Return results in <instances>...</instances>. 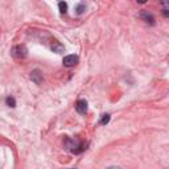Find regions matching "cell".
I'll return each instance as SVG.
<instances>
[{"instance_id":"cell-1","label":"cell","mask_w":169,"mask_h":169,"mask_svg":"<svg viewBox=\"0 0 169 169\" xmlns=\"http://www.w3.org/2000/svg\"><path fill=\"white\" fill-rule=\"evenodd\" d=\"M78 56H74V54H69V56H66V57H63V66H66V67H71V66H74V65H77L78 63Z\"/></svg>"},{"instance_id":"cell-9","label":"cell","mask_w":169,"mask_h":169,"mask_svg":"<svg viewBox=\"0 0 169 169\" xmlns=\"http://www.w3.org/2000/svg\"><path fill=\"white\" fill-rule=\"evenodd\" d=\"M5 102H7V104L9 107H15L16 106V100H15V98H12V96H8V98L5 99Z\"/></svg>"},{"instance_id":"cell-6","label":"cell","mask_w":169,"mask_h":169,"mask_svg":"<svg viewBox=\"0 0 169 169\" xmlns=\"http://www.w3.org/2000/svg\"><path fill=\"white\" fill-rule=\"evenodd\" d=\"M52 50L56 52V53H62V52L65 50V48H63V45L61 42L53 41V44H52Z\"/></svg>"},{"instance_id":"cell-3","label":"cell","mask_w":169,"mask_h":169,"mask_svg":"<svg viewBox=\"0 0 169 169\" xmlns=\"http://www.w3.org/2000/svg\"><path fill=\"white\" fill-rule=\"evenodd\" d=\"M31 79L36 84H41L42 83V81H44V77H42V73L38 69H36V70H33L31 73Z\"/></svg>"},{"instance_id":"cell-4","label":"cell","mask_w":169,"mask_h":169,"mask_svg":"<svg viewBox=\"0 0 169 169\" xmlns=\"http://www.w3.org/2000/svg\"><path fill=\"white\" fill-rule=\"evenodd\" d=\"M75 110H77V112H79V114H86L87 112V102L84 99H79L77 104H75Z\"/></svg>"},{"instance_id":"cell-7","label":"cell","mask_w":169,"mask_h":169,"mask_svg":"<svg viewBox=\"0 0 169 169\" xmlns=\"http://www.w3.org/2000/svg\"><path fill=\"white\" fill-rule=\"evenodd\" d=\"M58 8H59V12H61V13H66V11H67V3H65V2L58 3Z\"/></svg>"},{"instance_id":"cell-2","label":"cell","mask_w":169,"mask_h":169,"mask_svg":"<svg viewBox=\"0 0 169 169\" xmlns=\"http://www.w3.org/2000/svg\"><path fill=\"white\" fill-rule=\"evenodd\" d=\"M12 53H13L15 57L23 58V57H25V56H27L28 50H27V48L24 45H19V46H15L13 49H12Z\"/></svg>"},{"instance_id":"cell-12","label":"cell","mask_w":169,"mask_h":169,"mask_svg":"<svg viewBox=\"0 0 169 169\" xmlns=\"http://www.w3.org/2000/svg\"><path fill=\"white\" fill-rule=\"evenodd\" d=\"M69 169H75V168H69Z\"/></svg>"},{"instance_id":"cell-10","label":"cell","mask_w":169,"mask_h":169,"mask_svg":"<svg viewBox=\"0 0 169 169\" xmlns=\"http://www.w3.org/2000/svg\"><path fill=\"white\" fill-rule=\"evenodd\" d=\"M110 122V115L108 114H104L103 116H102V120H100V124H103V126H106V124Z\"/></svg>"},{"instance_id":"cell-5","label":"cell","mask_w":169,"mask_h":169,"mask_svg":"<svg viewBox=\"0 0 169 169\" xmlns=\"http://www.w3.org/2000/svg\"><path fill=\"white\" fill-rule=\"evenodd\" d=\"M140 17H142L146 23L151 24V25H153V24H155V17H153V16H152L151 13H148L147 11H143L142 13H140Z\"/></svg>"},{"instance_id":"cell-8","label":"cell","mask_w":169,"mask_h":169,"mask_svg":"<svg viewBox=\"0 0 169 169\" xmlns=\"http://www.w3.org/2000/svg\"><path fill=\"white\" fill-rule=\"evenodd\" d=\"M84 9H86V5H84L83 3L78 4V5H77V8H75V11H77V13H78V15L83 13V12H84Z\"/></svg>"},{"instance_id":"cell-11","label":"cell","mask_w":169,"mask_h":169,"mask_svg":"<svg viewBox=\"0 0 169 169\" xmlns=\"http://www.w3.org/2000/svg\"><path fill=\"white\" fill-rule=\"evenodd\" d=\"M107 169H122L120 167H110V168H107Z\"/></svg>"}]
</instances>
